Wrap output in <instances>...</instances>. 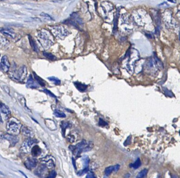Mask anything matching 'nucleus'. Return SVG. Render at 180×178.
Instances as JSON below:
<instances>
[{
    "label": "nucleus",
    "instance_id": "nucleus-1",
    "mask_svg": "<svg viewBox=\"0 0 180 178\" xmlns=\"http://www.w3.org/2000/svg\"><path fill=\"white\" fill-rule=\"evenodd\" d=\"M52 34L45 30L39 31L37 38L39 42L44 50H48L53 46L55 42Z\"/></svg>",
    "mask_w": 180,
    "mask_h": 178
},
{
    "label": "nucleus",
    "instance_id": "nucleus-2",
    "mask_svg": "<svg viewBox=\"0 0 180 178\" xmlns=\"http://www.w3.org/2000/svg\"><path fill=\"white\" fill-rule=\"evenodd\" d=\"M93 148L92 142H89L87 143L86 141L82 140L76 145H70L69 149L72 151L73 154L78 157H79L82 152L89 151Z\"/></svg>",
    "mask_w": 180,
    "mask_h": 178
},
{
    "label": "nucleus",
    "instance_id": "nucleus-3",
    "mask_svg": "<svg viewBox=\"0 0 180 178\" xmlns=\"http://www.w3.org/2000/svg\"><path fill=\"white\" fill-rule=\"evenodd\" d=\"M22 124L20 121L15 118H10L7 123V129L8 133L17 135H19L21 129Z\"/></svg>",
    "mask_w": 180,
    "mask_h": 178
},
{
    "label": "nucleus",
    "instance_id": "nucleus-4",
    "mask_svg": "<svg viewBox=\"0 0 180 178\" xmlns=\"http://www.w3.org/2000/svg\"><path fill=\"white\" fill-rule=\"evenodd\" d=\"M27 67L22 65L18 69L13 70L9 73V77L11 79L17 82H23L27 77Z\"/></svg>",
    "mask_w": 180,
    "mask_h": 178
},
{
    "label": "nucleus",
    "instance_id": "nucleus-5",
    "mask_svg": "<svg viewBox=\"0 0 180 178\" xmlns=\"http://www.w3.org/2000/svg\"><path fill=\"white\" fill-rule=\"evenodd\" d=\"M49 29L51 33L57 39L63 40L69 34L67 30L62 25L52 26L50 27Z\"/></svg>",
    "mask_w": 180,
    "mask_h": 178
},
{
    "label": "nucleus",
    "instance_id": "nucleus-6",
    "mask_svg": "<svg viewBox=\"0 0 180 178\" xmlns=\"http://www.w3.org/2000/svg\"><path fill=\"white\" fill-rule=\"evenodd\" d=\"M38 142V141L32 137H29L28 139L24 140V142L21 146V150L25 153H29L31 151L32 147L34 144Z\"/></svg>",
    "mask_w": 180,
    "mask_h": 178
},
{
    "label": "nucleus",
    "instance_id": "nucleus-7",
    "mask_svg": "<svg viewBox=\"0 0 180 178\" xmlns=\"http://www.w3.org/2000/svg\"><path fill=\"white\" fill-rule=\"evenodd\" d=\"M1 69L3 72L7 73L10 70V63L7 56H3L1 58L0 63Z\"/></svg>",
    "mask_w": 180,
    "mask_h": 178
},
{
    "label": "nucleus",
    "instance_id": "nucleus-8",
    "mask_svg": "<svg viewBox=\"0 0 180 178\" xmlns=\"http://www.w3.org/2000/svg\"><path fill=\"white\" fill-rule=\"evenodd\" d=\"M4 139L7 140L10 142V145L12 147H14L19 141V137H17V135H11V134H6L5 135H2Z\"/></svg>",
    "mask_w": 180,
    "mask_h": 178
},
{
    "label": "nucleus",
    "instance_id": "nucleus-9",
    "mask_svg": "<svg viewBox=\"0 0 180 178\" xmlns=\"http://www.w3.org/2000/svg\"><path fill=\"white\" fill-rule=\"evenodd\" d=\"M1 33L4 35L10 38L11 39H15L16 38V34L15 30L9 27H4L1 29Z\"/></svg>",
    "mask_w": 180,
    "mask_h": 178
},
{
    "label": "nucleus",
    "instance_id": "nucleus-10",
    "mask_svg": "<svg viewBox=\"0 0 180 178\" xmlns=\"http://www.w3.org/2000/svg\"><path fill=\"white\" fill-rule=\"evenodd\" d=\"M38 161L34 158H29L24 162V166L28 170H31L35 168L37 166Z\"/></svg>",
    "mask_w": 180,
    "mask_h": 178
},
{
    "label": "nucleus",
    "instance_id": "nucleus-11",
    "mask_svg": "<svg viewBox=\"0 0 180 178\" xmlns=\"http://www.w3.org/2000/svg\"><path fill=\"white\" fill-rule=\"evenodd\" d=\"M47 169L48 167L46 164H41L36 169V170L34 171V174L40 177H43L47 172Z\"/></svg>",
    "mask_w": 180,
    "mask_h": 178
},
{
    "label": "nucleus",
    "instance_id": "nucleus-12",
    "mask_svg": "<svg viewBox=\"0 0 180 178\" xmlns=\"http://www.w3.org/2000/svg\"><path fill=\"white\" fill-rule=\"evenodd\" d=\"M21 131L23 135L27 137H33L34 136V130H32L31 128L28 127V126H22Z\"/></svg>",
    "mask_w": 180,
    "mask_h": 178
},
{
    "label": "nucleus",
    "instance_id": "nucleus-13",
    "mask_svg": "<svg viewBox=\"0 0 180 178\" xmlns=\"http://www.w3.org/2000/svg\"><path fill=\"white\" fill-rule=\"evenodd\" d=\"M53 158L52 156H46L43 159H41V161L46 162V165L48 167V168H53L55 166V164L53 160Z\"/></svg>",
    "mask_w": 180,
    "mask_h": 178
},
{
    "label": "nucleus",
    "instance_id": "nucleus-14",
    "mask_svg": "<svg viewBox=\"0 0 180 178\" xmlns=\"http://www.w3.org/2000/svg\"><path fill=\"white\" fill-rule=\"evenodd\" d=\"M0 111L1 112V116L4 115L5 118H8V116H10L11 114L10 108L6 104L2 102L0 104Z\"/></svg>",
    "mask_w": 180,
    "mask_h": 178
},
{
    "label": "nucleus",
    "instance_id": "nucleus-15",
    "mask_svg": "<svg viewBox=\"0 0 180 178\" xmlns=\"http://www.w3.org/2000/svg\"><path fill=\"white\" fill-rule=\"evenodd\" d=\"M27 87L31 89H36L38 88V85L34 81V78L31 75L29 76L27 82Z\"/></svg>",
    "mask_w": 180,
    "mask_h": 178
},
{
    "label": "nucleus",
    "instance_id": "nucleus-16",
    "mask_svg": "<svg viewBox=\"0 0 180 178\" xmlns=\"http://www.w3.org/2000/svg\"><path fill=\"white\" fill-rule=\"evenodd\" d=\"M41 153H42V150H41V148L39 147L38 145H35L32 147L31 153L32 156L34 157L39 156L41 154Z\"/></svg>",
    "mask_w": 180,
    "mask_h": 178
},
{
    "label": "nucleus",
    "instance_id": "nucleus-17",
    "mask_svg": "<svg viewBox=\"0 0 180 178\" xmlns=\"http://www.w3.org/2000/svg\"><path fill=\"white\" fill-rule=\"evenodd\" d=\"M74 86L77 88L78 90L79 91L83 92L86 91L87 88L88 87V85L85 84H82V83L79 82H74Z\"/></svg>",
    "mask_w": 180,
    "mask_h": 178
},
{
    "label": "nucleus",
    "instance_id": "nucleus-18",
    "mask_svg": "<svg viewBox=\"0 0 180 178\" xmlns=\"http://www.w3.org/2000/svg\"><path fill=\"white\" fill-rule=\"evenodd\" d=\"M46 124L50 130L53 131L57 129V125L52 120L50 119H46Z\"/></svg>",
    "mask_w": 180,
    "mask_h": 178
},
{
    "label": "nucleus",
    "instance_id": "nucleus-19",
    "mask_svg": "<svg viewBox=\"0 0 180 178\" xmlns=\"http://www.w3.org/2000/svg\"><path fill=\"white\" fill-rule=\"evenodd\" d=\"M29 42H30V45L31 46L32 48L33 49V50H34V51H35L36 52L38 53V46L36 45V42L34 41V39H32V38L31 36H30V35H29Z\"/></svg>",
    "mask_w": 180,
    "mask_h": 178
},
{
    "label": "nucleus",
    "instance_id": "nucleus-20",
    "mask_svg": "<svg viewBox=\"0 0 180 178\" xmlns=\"http://www.w3.org/2000/svg\"><path fill=\"white\" fill-rule=\"evenodd\" d=\"M70 127V123L68 122L63 121L61 124V128L62 129V132H63V137H65V133H66V130Z\"/></svg>",
    "mask_w": 180,
    "mask_h": 178
},
{
    "label": "nucleus",
    "instance_id": "nucleus-21",
    "mask_svg": "<svg viewBox=\"0 0 180 178\" xmlns=\"http://www.w3.org/2000/svg\"><path fill=\"white\" fill-rule=\"evenodd\" d=\"M33 74L34 79L36 80V82L38 83V84H40L42 87H44L46 85V83L44 82V81L43 79H42L41 77H39L38 75H37L36 73L34 72Z\"/></svg>",
    "mask_w": 180,
    "mask_h": 178
},
{
    "label": "nucleus",
    "instance_id": "nucleus-22",
    "mask_svg": "<svg viewBox=\"0 0 180 178\" xmlns=\"http://www.w3.org/2000/svg\"><path fill=\"white\" fill-rule=\"evenodd\" d=\"M89 158L88 156H82V164H83V166H84V168H89Z\"/></svg>",
    "mask_w": 180,
    "mask_h": 178
},
{
    "label": "nucleus",
    "instance_id": "nucleus-23",
    "mask_svg": "<svg viewBox=\"0 0 180 178\" xmlns=\"http://www.w3.org/2000/svg\"><path fill=\"white\" fill-rule=\"evenodd\" d=\"M141 164H142V163H141V160L139 158H138L134 164H130V166L134 169H137L139 168L141 166Z\"/></svg>",
    "mask_w": 180,
    "mask_h": 178
},
{
    "label": "nucleus",
    "instance_id": "nucleus-24",
    "mask_svg": "<svg viewBox=\"0 0 180 178\" xmlns=\"http://www.w3.org/2000/svg\"><path fill=\"white\" fill-rule=\"evenodd\" d=\"M71 17H72V19L76 21V23L79 24H82V20L80 19L79 16L76 13H73L72 14H71Z\"/></svg>",
    "mask_w": 180,
    "mask_h": 178
},
{
    "label": "nucleus",
    "instance_id": "nucleus-25",
    "mask_svg": "<svg viewBox=\"0 0 180 178\" xmlns=\"http://www.w3.org/2000/svg\"><path fill=\"white\" fill-rule=\"evenodd\" d=\"M43 54V56H44L46 58H47L48 59L50 60L55 61L56 60V57L54 55H53L52 53L44 52Z\"/></svg>",
    "mask_w": 180,
    "mask_h": 178
},
{
    "label": "nucleus",
    "instance_id": "nucleus-26",
    "mask_svg": "<svg viewBox=\"0 0 180 178\" xmlns=\"http://www.w3.org/2000/svg\"><path fill=\"white\" fill-rule=\"evenodd\" d=\"M148 172V170L145 169L144 170H143L142 171H141L138 175L136 176V178H145L147 176V174Z\"/></svg>",
    "mask_w": 180,
    "mask_h": 178
},
{
    "label": "nucleus",
    "instance_id": "nucleus-27",
    "mask_svg": "<svg viewBox=\"0 0 180 178\" xmlns=\"http://www.w3.org/2000/svg\"><path fill=\"white\" fill-rule=\"evenodd\" d=\"M0 40H1V46H3L4 47H5L7 46H8L10 42L9 41L7 40V39H6L4 37H3L2 36H1L0 38Z\"/></svg>",
    "mask_w": 180,
    "mask_h": 178
},
{
    "label": "nucleus",
    "instance_id": "nucleus-28",
    "mask_svg": "<svg viewBox=\"0 0 180 178\" xmlns=\"http://www.w3.org/2000/svg\"><path fill=\"white\" fill-rule=\"evenodd\" d=\"M54 115L57 117V118H66V114L65 113L61 112V111H59L58 110H55L54 112Z\"/></svg>",
    "mask_w": 180,
    "mask_h": 178
},
{
    "label": "nucleus",
    "instance_id": "nucleus-29",
    "mask_svg": "<svg viewBox=\"0 0 180 178\" xmlns=\"http://www.w3.org/2000/svg\"><path fill=\"white\" fill-rule=\"evenodd\" d=\"M48 79L50 81L53 82V83L55 84V85H60L61 84V81L57 77H48Z\"/></svg>",
    "mask_w": 180,
    "mask_h": 178
},
{
    "label": "nucleus",
    "instance_id": "nucleus-30",
    "mask_svg": "<svg viewBox=\"0 0 180 178\" xmlns=\"http://www.w3.org/2000/svg\"><path fill=\"white\" fill-rule=\"evenodd\" d=\"M113 171H114V166H108L107 168H106L105 170V175L106 177H108L111 174Z\"/></svg>",
    "mask_w": 180,
    "mask_h": 178
},
{
    "label": "nucleus",
    "instance_id": "nucleus-31",
    "mask_svg": "<svg viewBox=\"0 0 180 178\" xmlns=\"http://www.w3.org/2000/svg\"><path fill=\"white\" fill-rule=\"evenodd\" d=\"M99 125L100 127H106V125H108V123L106 122V121L103 120L102 119L100 118L99 119Z\"/></svg>",
    "mask_w": 180,
    "mask_h": 178
},
{
    "label": "nucleus",
    "instance_id": "nucleus-32",
    "mask_svg": "<svg viewBox=\"0 0 180 178\" xmlns=\"http://www.w3.org/2000/svg\"><path fill=\"white\" fill-rule=\"evenodd\" d=\"M89 171V168H83L82 171H79L78 173V176H82L83 174H84L86 173H87Z\"/></svg>",
    "mask_w": 180,
    "mask_h": 178
},
{
    "label": "nucleus",
    "instance_id": "nucleus-33",
    "mask_svg": "<svg viewBox=\"0 0 180 178\" xmlns=\"http://www.w3.org/2000/svg\"><path fill=\"white\" fill-rule=\"evenodd\" d=\"M57 176V172L55 170H52L50 174H49L47 178H55V177Z\"/></svg>",
    "mask_w": 180,
    "mask_h": 178
},
{
    "label": "nucleus",
    "instance_id": "nucleus-34",
    "mask_svg": "<svg viewBox=\"0 0 180 178\" xmlns=\"http://www.w3.org/2000/svg\"><path fill=\"white\" fill-rule=\"evenodd\" d=\"M67 140H68V141L72 143V142H74V141H75V137L73 135H69L68 136Z\"/></svg>",
    "mask_w": 180,
    "mask_h": 178
},
{
    "label": "nucleus",
    "instance_id": "nucleus-35",
    "mask_svg": "<svg viewBox=\"0 0 180 178\" xmlns=\"http://www.w3.org/2000/svg\"><path fill=\"white\" fill-rule=\"evenodd\" d=\"M118 18V13H116L115 18L114 20V30L117 29V27Z\"/></svg>",
    "mask_w": 180,
    "mask_h": 178
},
{
    "label": "nucleus",
    "instance_id": "nucleus-36",
    "mask_svg": "<svg viewBox=\"0 0 180 178\" xmlns=\"http://www.w3.org/2000/svg\"><path fill=\"white\" fill-rule=\"evenodd\" d=\"M44 91L46 92L47 94H48V95H49L51 97H53L54 98H56V96L54 95V94L51 92L49 90H47V89H44V90H43Z\"/></svg>",
    "mask_w": 180,
    "mask_h": 178
},
{
    "label": "nucleus",
    "instance_id": "nucleus-37",
    "mask_svg": "<svg viewBox=\"0 0 180 178\" xmlns=\"http://www.w3.org/2000/svg\"><path fill=\"white\" fill-rule=\"evenodd\" d=\"M164 92H165V94H166L168 96H170V97L174 96L173 93H172V92L170 91V90H168L167 89H164Z\"/></svg>",
    "mask_w": 180,
    "mask_h": 178
},
{
    "label": "nucleus",
    "instance_id": "nucleus-38",
    "mask_svg": "<svg viewBox=\"0 0 180 178\" xmlns=\"http://www.w3.org/2000/svg\"><path fill=\"white\" fill-rule=\"evenodd\" d=\"M87 178H95V176L94 175V173L92 172H88V174H87L86 177Z\"/></svg>",
    "mask_w": 180,
    "mask_h": 178
},
{
    "label": "nucleus",
    "instance_id": "nucleus-39",
    "mask_svg": "<svg viewBox=\"0 0 180 178\" xmlns=\"http://www.w3.org/2000/svg\"><path fill=\"white\" fill-rule=\"evenodd\" d=\"M41 16H43V17H47L48 19H49V20H52V19L51 18V17L49 15H48V14H46V13H41Z\"/></svg>",
    "mask_w": 180,
    "mask_h": 178
},
{
    "label": "nucleus",
    "instance_id": "nucleus-40",
    "mask_svg": "<svg viewBox=\"0 0 180 178\" xmlns=\"http://www.w3.org/2000/svg\"><path fill=\"white\" fill-rule=\"evenodd\" d=\"M120 168V166L119 164H116V166H114V171L117 172L119 170Z\"/></svg>",
    "mask_w": 180,
    "mask_h": 178
},
{
    "label": "nucleus",
    "instance_id": "nucleus-41",
    "mask_svg": "<svg viewBox=\"0 0 180 178\" xmlns=\"http://www.w3.org/2000/svg\"><path fill=\"white\" fill-rule=\"evenodd\" d=\"M72 164H73V166H74V169H75V170H77L76 163V161H75V159H74V158H72Z\"/></svg>",
    "mask_w": 180,
    "mask_h": 178
},
{
    "label": "nucleus",
    "instance_id": "nucleus-42",
    "mask_svg": "<svg viewBox=\"0 0 180 178\" xmlns=\"http://www.w3.org/2000/svg\"><path fill=\"white\" fill-rule=\"evenodd\" d=\"M168 1L170 2L173 3H175L176 2V0H168Z\"/></svg>",
    "mask_w": 180,
    "mask_h": 178
},
{
    "label": "nucleus",
    "instance_id": "nucleus-43",
    "mask_svg": "<svg viewBox=\"0 0 180 178\" xmlns=\"http://www.w3.org/2000/svg\"><path fill=\"white\" fill-rule=\"evenodd\" d=\"M130 175L129 174H127L126 175H125V178H130Z\"/></svg>",
    "mask_w": 180,
    "mask_h": 178
},
{
    "label": "nucleus",
    "instance_id": "nucleus-44",
    "mask_svg": "<svg viewBox=\"0 0 180 178\" xmlns=\"http://www.w3.org/2000/svg\"><path fill=\"white\" fill-rule=\"evenodd\" d=\"M36 1H38V0H36Z\"/></svg>",
    "mask_w": 180,
    "mask_h": 178
}]
</instances>
